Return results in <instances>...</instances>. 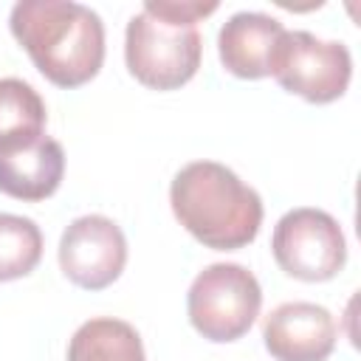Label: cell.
Returning <instances> with one entry per match:
<instances>
[{"label":"cell","mask_w":361,"mask_h":361,"mask_svg":"<svg viewBox=\"0 0 361 361\" xmlns=\"http://www.w3.org/2000/svg\"><path fill=\"white\" fill-rule=\"evenodd\" d=\"M8 25L37 71L56 87L90 82L104 62V23L82 3L20 0Z\"/></svg>","instance_id":"1"},{"label":"cell","mask_w":361,"mask_h":361,"mask_svg":"<svg viewBox=\"0 0 361 361\" xmlns=\"http://www.w3.org/2000/svg\"><path fill=\"white\" fill-rule=\"evenodd\" d=\"M178 223L206 248L237 251L259 234L262 197L217 161L186 164L169 186Z\"/></svg>","instance_id":"2"},{"label":"cell","mask_w":361,"mask_h":361,"mask_svg":"<svg viewBox=\"0 0 361 361\" xmlns=\"http://www.w3.org/2000/svg\"><path fill=\"white\" fill-rule=\"evenodd\" d=\"M200 54L203 39L192 23H172L147 8L127 23L124 59L144 87L178 90L197 73Z\"/></svg>","instance_id":"3"},{"label":"cell","mask_w":361,"mask_h":361,"mask_svg":"<svg viewBox=\"0 0 361 361\" xmlns=\"http://www.w3.org/2000/svg\"><path fill=\"white\" fill-rule=\"evenodd\" d=\"M259 307L262 288L257 276L237 262H214L203 268L186 293L192 327L217 344L245 336L257 322Z\"/></svg>","instance_id":"4"},{"label":"cell","mask_w":361,"mask_h":361,"mask_svg":"<svg viewBox=\"0 0 361 361\" xmlns=\"http://www.w3.org/2000/svg\"><path fill=\"white\" fill-rule=\"evenodd\" d=\"M271 76L310 104H330L350 85L353 56L344 42L319 39L310 31H285L271 59Z\"/></svg>","instance_id":"5"},{"label":"cell","mask_w":361,"mask_h":361,"mask_svg":"<svg viewBox=\"0 0 361 361\" xmlns=\"http://www.w3.org/2000/svg\"><path fill=\"white\" fill-rule=\"evenodd\" d=\"M271 251L276 265L302 282H327L347 262V243L336 217L307 206L279 217Z\"/></svg>","instance_id":"6"},{"label":"cell","mask_w":361,"mask_h":361,"mask_svg":"<svg viewBox=\"0 0 361 361\" xmlns=\"http://www.w3.org/2000/svg\"><path fill=\"white\" fill-rule=\"evenodd\" d=\"M124 265L127 240L110 217L85 214L65 228L59 240V268L73 285L102 290L121 276Z\"/></svg>","instance_id":"7"},{"label":"cell","mask_w":361,"mask_h":361,"mask_svg":"<svg viewBox=\"0 0 361 361\" xmlns=\"http://www.w3.org/2000/svg\"><path fill=\"white\" fill-rule=\"evenodd\" d=\"M262 338L276 361H327L336 347V319L313 302H285L262 324Z\"/></svg>","instance_id":"8"},{"label":"cell","mask_w":361,"mask_h":361,"mask_svg":"<svg viewBox=\"0 0 361 361\" xmlns=\"http://www.w3.org/2000/svg\"><path fill=\"white\" fill-rule=\"evenodd\" d=\"M282 34H285L282 23L268 14H259V11L231 14L217 37L223 68L240 79L271 76V59Z\"/></svg>","instance_id":"9"},{"label":"cell","mask_w":361,"mask_h":361,"mask_svg":"<svg viewBox=\"0 0 361 361\" xmlns=\"http://www.w3.org/2000/svg\"><path fill=\"white\" fill-rule=\"evenodd\" d=\"M65 175L62 144L39 135L37 141L0 152V192L17 200H45L51 197Z\"/></svg>","instance_id":"10"},{"label":"cell","mask_w":361,"mask_h":361,"mask_svg":"<svg viewBox=\"0 0 361 361\" xmlns=\"http://www.w3.org/2000/svg\"><path fill=\"white\" fill-rule=\"evenodd\" d=\"M45 127V102L23 79H0V152L37 141Z\"/></svg>","instance_id":"11"},{"label":"cell","mask_w":361,"mask_h":361,"mask_svg":"<svg viewBox=\"0 0 361 361\" xmlns=\"http://www.w3.org/2000/svg\"><path fill=\"white\" fill-rule=\"evenodd\" d=\"M68 361H147V355L133 324L104 316L85 322L73 333Z\"/></svg>","instance_id":"12"},{"label":"cell","mask_w":361,"mask_h":361,"mask_svg":"<svg viewBox=\"0 0 361 361\" xmlns=\"http://www.w3.org/2000/svg\"><path fill=\"white\" fill-rule=\"evenodd\" d=\"M42 259V231L31 217L0 214V282L28 276Z\"/></svg>","instance_id":"13"},{"label":"cell","mask_w":361,"mask_h":361,"mask_svg":"<svg viewBox=\"0 0 361 361\" xmlns=\"http://www.w3.org/2000/svg\"><path fill=\"white\" fill-rule=\"evenodd\" d=\"M147 11L158 14V17H166L172 23H192L197 25L200 17H209L212 11H217V3H197V0H147L144 3Z\"/></svg>","instance_id":"14"}]
</instances>
